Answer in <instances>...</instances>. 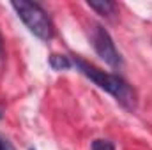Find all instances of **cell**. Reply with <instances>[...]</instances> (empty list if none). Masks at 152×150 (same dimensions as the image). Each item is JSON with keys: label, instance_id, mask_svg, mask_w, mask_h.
I'll return each instance as SVG.
<instances>
[{"label": "cell", "instance_id": "1", "mask_svg": "<svg viewBox=\"0 0 152 150\" xmlns=\"http://www.w3.org/2000/svg\"><path fill=\"white\" fill-rule=\"evenodd\" d=\"M73 66H76L81 74L87 76L90 81H94L99 88H103L104 92L113 95L124 108H127V110L136 108V94L120 76L104 73V71L97 69L96 66H92V64H88V62H85V60H81L78 57L73 60Z\"/></svg>", "mask_w": 152, "mask_h": 150}, {"label": "cell", "instance_id": "2", "mask_svg": "<svg viewBox=\"0 0 152 150\" xmlns=\"http://www.w3.org/2000/svg\"><path fill=\"white\" fill-rule=\"evenodd\" d=\"M12 9L16 11V14L20 16V20L27 25V28L39 37L41 41H50L53 37V25L46 14V11L36 4V2H28V0H14L11 2Z\"/></svg>", "mask_w": 152, "mask_h": 150}, {"label": "cell", "instance_id": "3", "mask_svg": "<svg viewBox=\"0 0 152 150\" xmlns=\"http://www.w3.org/2000/svg\"><path fill=\"white\" fill-rule=\"evenodd\" d=\"M90 41H92V46H94L96 53L110 67L118 69L122 66V57H120V53L115 48V42H113V39H112V36L108 34V30L103 25H99V23L94 25L92 34H90Z\"/></svg>", "mask_w": 152, "mask_h": 150}, {"label": "cell", "instance_id": "4", "mask_svg": "<svg viewBox=\"0 0 152 150\" xmlns=\"http://www.w3.org/2000/svg\"><path fill=\"white\" fill-rule=\"evenodd\" d=\"M88 7L104 18H112V14H115L117 4L112 0H88Z\"/></svg>", "mask_w": 152, "mask_h": 150}, {"label": "cell", "instance_id": "5", "mask_svg": "<svg viewBox=\"0 0 152 150\" xmlns=\"http://www.w3.org/2000/svg\"><path fill=\"white\" fill-rule=\"evenodd\" d=\"M50 66H51V69H55V71H66V69H71V67H73V60H71L69 57H66V55H57V53H53V55L50 57Z\"/></svg>", "mask_w": 152, "mask_h": 150}, {"label": "cell", "instance_id": "6", "mask_svg": "<svg viewBox=\"0 0 152 150\" xmlns=\"http://www.w3.org/2000/svg\"><path fill=\"white\" fill-rule=\"evenodd\" d=\"M92 150H115V145L108 140H96L92 143Z\"/></svg>", "mask_w": 152, "mask_h": 150}, {"label": "cell", "instance_id": "7", "mask_svg": "<svg viewBox=\"0 0 152 150\" xmlns=\"http://www.w3.org/2000/svg\"><path fill=\"white\" fill-rule=\"evenodd\" d=\"M4 150H14V147H12L9 141H4Z\"/></svg>", "mask_w": 152, "mask_h": 150}, {"label": "cell", "instance_id": "8", "mask_svg": "<svg viewBox=\"0 0 152 150\" xmlns=\"http://www.w3.org/2000/svg\"><path fill=\"white\" fill-rule=\"evenodd\" d=\"M2 57H4V51H2V41H0V62H2Z\"/></svg>", "mask_w": 152, "mask_h": 150}, {"label": "cell", "instance_id": "9", "mask_svg": "<svg viewBox=\"0 0 152 150\" xmlns=\"http://www.w3.org/2000/svg\"><path fill=\"white\" fill-rule=\"evenodd\" d=\"M0 150H4V140H0Z\"/></svg>", "mask_w": 152, "mask_h": 150}, {"label": "cell", "instance_id": "10", "mask_svg": "<svg viewBox=\"0 0 152 150\" xmlns=\"http://www.w3.org/2000/svg\"><path fill=\"white\" fill-rule=\"evenodd\" d=\"M2 117H4V110L0 108V120H2Z\"/></svg>", "mask_w": 152, "mask_h": 150}, {"label": "cell", "instance_id": "11", "mask_svg": "<svg viewBox=\"0 0 152 150\" xmlns=\"http://www.w3.org/2000/svg\"><path fill=\"white\" fill-rule=\"evenodd\" d=\"M30 150H34V149H30Z\"/></svg>", "mask_w": 152, "mask_h": 150}]
</instances>
